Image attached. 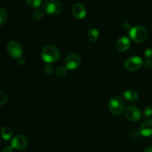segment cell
<instances>
[{
	"instance_id": "cell-27",
	"label": "cell",
	"mask_w": 152,
	"mask_h": 152,
	"mask_svg": "<svg viewBox=\"0 0 152 152\" xmlns=\"http://www.w3.org/2000/svg\"><path fill=\"white\" fill-rule=\"evenodd\" d=\"M25 62H26V61H25V58L20 57L18 59V63H19L20 65H24L25 64Z\"/></svg>"
},
{
	"instance_id": "cell-7",
	"label": "cell",
	"mask_w": 152,
	"mask_h": 152,
	"mask_svg": "<svg viewBox=\"0 0 152 152\" xmlns=\"http://www.w3.org/2000/svg\"><path fill=\"white\" fill-rule=\"evenodd\" d=\"M65 63V67L68 69H77L80 67V64H81V58L77 53H71L67 56Z\"/></svg>"
},
{
	"instance_id": "cell-17",
	"label": "cell",
	"mask_w": 152,
	"mask_h": 152,
	"mask_svg": "<svg viewBox=\"0 0 152 152\" xmlns=\"http://www.w3.org/2000/svg\"><path fill=\"white\" fill-rule=\"evenodd\" d=\"M44 15L45 11L43 10V9H37L32 13L33 18L36 20H39V19H42L44 17Z\"/></svg>"
},
{
	"instance_id": "cell-12",
	"label": "cell",
	"mask_w": 152,
	"mask_h": 152,
	"mask_svg": "<svg viewBox=\"0 0 152 152\" xmlns=\"http://www.w3.org/2000/svg\"><path fill=\"white\" fill-rule=\"evenodd\" d=\"M116 46H117V50H120V51H126V50H129L131 47L130 39L126 37H120V38L117 40Z\"/></svg>"
},
{
	"instance_id": "cell-6",
	"label": "cell",
	"mask_w": 152,
	"mask_h": 152,
	"mask_svg": "<svg viewBox=\"0 0 152 152\" xmlns=\"http://www.w3.org/2000/svg\"><path fill=\"white\" fill-rule=\"evenodd\" d=\"M7 51L10 56L18 59L22 55L23 49L19 42L16 41H10L7 45Z\"/></svg>"
},
{
	"instance_id": "cell-26",
	"label": "cell",
	"mask_w": 152,
	"mask_h": 152,
	"mask_svg": "<svg viewBox=\"0 0 152 152\" xmlns=\"http://www.w3.org/2000/svg\"><path fill=\"white\" fill-rule=\"evenodd\" d=\"M123 28H124V30H126V31L132 29V28H131V24L129 23V22H125V23H123Z\"/></svg>"
},
{
	"instance_id": "cell-19",
	"label": "cell",
	"mask_w": 152,
	"mask_h": 152,
	"mask_svg": "<svg viewBox=\"0 0 152 152\" xmlns=\"http://www.w3.org/2000/svg\"><path fill=\"white\" fill-rule=\"evenodd\" d=\"M26 3L31 7H39L42 4L41 0H26Z\"/></svg>"
},
{
	"instance_id": "cell-16",
	"label": "cell",
	"mask_w": 152,
	"mask_h": 152,
	"mask_svg": "<svg viewBox=\"0 0 152 152\" xmlns=\"http://www.w3.org/2000/svg\"><path fill=\"white\" fill-rule=\"evenodd\" d=\"M8 13L7 11L4 8H0V26L4 25L7 20Z\"/></svg>"
},
{
	"instance_id": "cell-13",
	"label": "cell",
	"mask_w": 152,
	"mask_h": 152,
	"mask_svg": "<svg viewBox=\"0 0 152 152\" xmlns=\"http://www.w3.org/2000/svg\"><path fill=\"white\" fill-rule=\"evenodd\" d=\"M123 96L127 101L131 102H134L138 100L139 99V94L137 92L132 89H129V90L125 91L123 93Z\"/></svg>"
},
{
	"instance_id": "cell-3",
	"label": "cell",
	"mask_w": 152,
	"mask_h": 152,
	"mask_svg": "<svg viewBox=\"0 0 152 152\" xmlns=\"http://www.w3.org/2000/svg\"><path fill=\"white\" fill-rule=\"evenodd\" d=\"M131 39L135 42H142L148 37V31L142 26H136L132 28L129 31Z\"/></svg>"
},
{
	"instance_id": "cell-1",
	"label": "cell",
	"mask_w": 152,
	"mask_h": 152,
	"mask_svg": "<svg viewBox=\"0 0 152 152\" xmlns=\"http://www.w3.org/2000/svg\"><path fill=\"white\" fill-rule=\"evenodd\" d=\"M60 50L53 45H47L42 48L41 56L43 60L47 63H53L60 58Z\"/></svg>"
},
{
	"instance_id": "cell-28",
	"label": "cell",
	"mask_w": 152,
	"mask_h": 152,
	"mask_svg": "<svg viewBox=\"0 0 152 152\" xmlns=\"http://www.w3.org/2000/svg\"><path fill=\"white\" fill-rule=\"evenodd\" d=\"M144 152H152V147L148 146L145 148L144 150Z\"/></svg>"
},
{
	"instance_id": "cell-9",
	"label": "cell",
	"mask_w": 152,
	"mask_h": 152,
	"mask_svg": "<svg viewBox=\"0 0 152 152\" xmlns=\"http://www.w3.org/2000/svg\"><path fill=\"white\" fill-rule=\"evenodd\" d=\"M28 145V139L24 135H16L11 141V146L16 150L25 149Z\"/></svg>"
},
{
	"instance_id": "cell-4",
	"label": "cell",
	"mask_w": 152,
	"mask_h": 152,
	"mask_svg": "<svg viewBox=\"0 0 152 152\" xmlns=\"http://www.w3.org/2000/svg\"><path fill=\"white\" fill-rule=\"evenodd\" d=\"M43 10L48 14L58 15L62 10V4L57 0H48L43 4Z\"/></svg>"
},
{
	"instance_id": "cell-22",
	"label": "cell",
	"mask_w": 152,
	"mask_h": 152,
	"mask_svg": "<svg viewBox=\"0 0 152 152\" xmlns=\"http://www.w3.org/2000/svg\"><path fill=\"white\" fill-rule=\"evenodd\" d=\"M45 74L47 75H51L53 72V67L51 65H47L44 68Z\"/></svg>"
},
{
	"instance_id": "cell-20",
	"label": "cell",
	"mask_w": 152,
	"mask_h": 152,
	"mask_svg": "<svg viewBox=\"0 0 152 152\" xmlns=\"http://www.w3.org/2000/svg\"><path fill=\"white\" fill-rule=\"evenodd\" d=\"M143 116L145 118H148L152 116V106L151 105H148L145 108L143 111Z\"/></svg>"
},
{
	"instance_id": "cell-2",
	"label": "cell",
	"mask_w": 152,
	"mask_h": 152,
	"mask_svg": "<svg viewBox=\"0 0 152 152\" xmlns=\"http://www.w3.org/2000/svg\"><path fill=\"white\" fill-rule=\"evenodd\" d=\"M108 109L114 115H121L125 110V102L123 98L120 96H115L111 98L108 102Z\"/></svg>"
},
{
	"instance_id": "cell-18",
	"label": "cell",
	"mask_w": 152,
	"mask_h": 152,
	"mask_svg": "<svg viewBox=\"0 0 152 152\" xmlns=\"http://www.w3.org/2000/svg\"><path fill=\"white\" fill-rule=\"evenodd\" d=\"M67 71H68V68L64 66V65H60L56 68V74L59 77H63L67 74Z\"/></svg>"
},
{
	"instance_id": "cell-15",
	"label": "cell",
	"mask_w": 152,
	"mask_h": 152,
	"mask_svg": "<svg viewBox=\"0 0 152 152\" xmlns=\"http://www.w3.org/2000/svg\"><path fill=\"white\" fill-rule=\"evenodd\" d=\"M99 33L96 28H91L88 31V38L91 42H95L99 38Z\"/></svg>"
},
{
	"instance_id": "cell-14",
	"label": "cell",
	"mask_w": 152,
	"mask_h": 152,
	"mask_svg": "<svg viewBox=\"0 0 152 152\" xmlns=\"http://www.w3.org/2000/svg\"><path fill=\"white\" fill-rule=\"evenodd\" d=\"M1 136L4 140H9L13 136V131L8 126H4L1 129Z\"/></svg>"
},
{
	"instance_id": "cell-21",
	"label": "cell",
	"mask_w": 152,
	"mask_h": 152,
	"mask_svg": "<svg viewBox=\"0 0 152 152\" xmlns=\"http://www.w3.org/2000/svg\"><path fill=\"white\" fill-rule=\"evenodd\" d=\"M7 100V96L4 91L0 90V105H4Z\"/></svg>"
},
{
	"instance_id": "cell-10",
	"label": "cell",
	"mask_w": 152,
	"mask_h": 152,
	"mask_svg": "<svg viewBox=\"0 0 152 152\" xmlns=\"http://www.w3.org/2000/svg\"><path fill=\"white\" fill-rule=\"evenodd\" d=\"M71 12L72 14L76 19H84L87 14V11H86V8L83 4H80V3H77L73 5L72 8H71Z\"/></svg>"
},
{
	"instance_id": "cell-25",
	"label": "cell",
	"mask_w": 152,
	"mask_h": 152,
	"mask_svg": "<svg viewBox=\"0 0 152 152\" xmlns=\"http://www.w3.org/2000/svg\"><path fill=\"white\" fill-rule=\"evenodd\" d=\"M2 152H13V147L10 145L4 146L2 149Z\"/></svg>"
},
{
	"instance_id": "cell-11",
	"label": "cell",
	"mask_w": 152,
	"mask_h": 152,
	"mask_svg": "<svg viewBox=\"0 0 152 152\" xmlns=\"http://www.w3.org/2000/svg\"><path fill=\"white\" fill-rule=\"evenodd\" d=\"M140 135L146 137L152 136V120L148 119L141 124L140 127Z\"/></svg>"
},
{
	"instance_id": "cell-8",
	"label": "cell",
	"mask_w": 152,
	"mask_h": 152,
	"mask_svg": "<svg viewBox=\"0 0 152 152\" xmlns=\"http://www.w3.org/2000/svg\"><path fill=\"white\" fill-rule=\"evenodd\" d=\"M125 115L130 121L137 122L141 118V111L137 106L129 105L125 109Z\"/></svg>"
},
{
	"instance_id": "cell-5",
	"label": "cell",
	"mask_w": 152,
	"mask_h": 152,
	"mask_svg": "<svg viewBox=\"0 0 152 152\" xmlns=\"http://www.w3.org/2000/svg\"><path fill=\"white\" fill-rule=\"evenodd\" d=\"M143 60L140 56H131L126 59L125 62V67L129 71H137L142 68L143 65Z\"/></svg>"
},
{
	"instance_id": "cell-23",
	"label": "cell",
	"mask_w": 152,
	"mask_h": 152,
	"mask_svg": "<svg viewBox=\"0 0 152 152\" xmlns=\"http://www.w3.org/2000/svg\"><path fill=\"white\" fill-rule=\"evenodd\" d=\"M144 55H145V57L147 59H152V48H147L146 50L144 52Z\"/></svg>"
},
{
	"instance_id": "cell-24",
	"label": "cell",
	"mask_w": 152,
	"mask_h": 152,
	"mask_svg": "<svg viewBox=\"0 0 152 152\" xmlns=\"http://www.w3.org/2000/svg\"><path fill=\"white\" fill-rule=\"evenodd\" d=\"M143 65L146 68H151L152 67V61L149 60V59H146V60L143 62Z\"/></svg>"
}]
</instances>
